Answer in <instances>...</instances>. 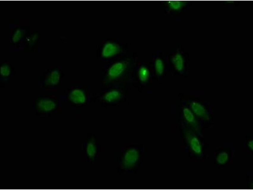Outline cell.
Segmentation results:
<instances>
[{"instance_id": "obj_5", "label": "cell", "mask_w": 253, "mask_h": 190, "mask_svg": "<svg viewBox=\"0 0 253 190\" xmlns=\"http://www.w3.org/2000/svg\"><path fill=\"white\" fill-rule=\"evenodd\" d=\"M184 113L185 116L188 121L192 122L193 120V116L190 111L187 109H185L184 110Z\"/></svg>"}, {"instance_id": "obj_4", "label": "cell", "mask_w": 253, "mask_h": 190, "mask_svg": "<svg viewBox=\"0 0 253 190\" xmlns=\"http://www.w3.org/2000/svg\"><path fill=\"white\" fill-rule=\"evenodd\" d=\"M116 46L112 44H109L107 45L103 51L104 55L108 56L113 54L116 52Z\"/></svg>"}, {"instance_id": "obj_2", "label": "cell", "mask_w": 253, "mask_h": 190, "mask_svg": "<svg viewBox=\"0 0 253 190\" xmlns=\"http://www.w3.org/2000/svg\"><path fill=\"white\" fill-rule=\"evenodd\" d=\"M60 79L59 73L56 71H52L43 77L42 85L44 89L55 88L59 84Z\"/></svg>"}, {"instance_id": "obj_6", "label": "cell", "mask_w": 253, "mask_h": 190, "mask_svg": "<svg viewBox=\"0 0 253 190\" xmlns=\"http://www.w3.org/2000/svg\"><path fill=\"white\" fill-rule=\"evenodd\" d=\"M140 79L143 81L146 80L148 78V73L146 70H143L140 72Z\"/></svg>"}, {"instance_id": "obj_3", "label": "cell", "mask_w": 253, "mask_h": 190, "mask_svg": "<svg viewBox=\"0 0 253 190\" xmlns=\"http://www.w3.org/2000/svg\"><path fill=\"white\" fill-rule=\"evenodd\" d=\"M11 73L7 67H1V79L7 80L10 78Z\"/></svg>"}, {"instance_id": "obj_1", "label": "cell", "mask_w": 253, "mask_h": 190, "mask_svg": "<svg viewBox=\"0 0 253 190\" xmlns=\"http://www.w3.org/2000/svg\"><path fill=\"white\" fill-rule=\"evenodd\" d=\"M59 103L56 97H38L35 100V107L37 113L42 115L51 114L58 110Z\"/></svg>"}]
</instances>
